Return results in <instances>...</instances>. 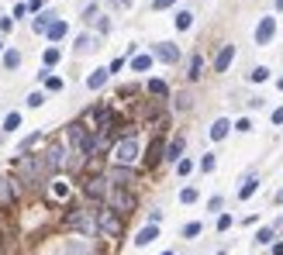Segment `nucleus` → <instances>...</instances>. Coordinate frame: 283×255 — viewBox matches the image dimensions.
<instances>
[{"mask_svg": "<svg viewBox=\"0 0 283 255\" xmlns=\"http://www.w3.org/2000/svg\"><path fill=\"white\" fill-rule=\"evenodd\" d=\"M155 238H159V224H145L139 235H135V245H139V249H145V245H152Z\"/></svg>", "mask_w": 283, "mask_h": 255, "instance_id": "4468645a", "label": "nucleus"}, {"mask_svg": "<svg viewBox=\"0 0 283 255\" xmlns=\"http://www.w3.org/2000/svg\"><path fill=\"white\" fill-rule=\"evenodd\" d=\"M42 63H45V69H52V65L59 63V49H45V56H42Z\"/></svg>", "mask_w": 283, "mask_h": 255, "instance_id": "7c9ffc66", "label": "nucleus"}, {"mask_svg": "<svg viewBox=\"0 0 283 255\" xmlns=\"http://www.w3.org/2000/svg\"><path fill=\"white\" fill-rule=\"evenodd\" d=\"M256 242H259V245H273V242H277V231H273V228H259Z\"/></svg>", "mask_w": 283, "mask_h": 255, "instance_id": "a878e982", "label": "nucleus"}, {"mask_svg": "<svg viewBox=\"0 0 283 255\" xmlns=\"http://www.w3.org/2000/svg\"><path fill=\"white\" fill-rule=\"evenodd\" d=\"M273 35H277V17H263L256 28V45H270Z\"/></svg>", "mask_w": 283, "mask_h": 255, "instance_id": "6e6552de", "label": "nucleus"}, {"mask_svg": "<svg viewBox=\"0 0 283 255\" xmlns=\"http://www.w3.org/2000/svg\"><path fill=\"white\" fill-rule=\"evenodd\" d=\"M107 69H111V72H121V69H125V59H114V63L107 65Z\"/></svg>", "mask_w": 283, "mask_h": 255, "instance_id": "37998d69", "label": "nucleus"}, {"mask_svg": "<svg viewBox=\"0 0 283 255\" xmlns=\"http://www.w3.org/2000/svg\"><path fill=\"white\" fill-rule=\"evenodd\" d=\"M228 228H231V214H221L217 217V231H228Z\"/></svg>", "mask_w": 283, "mask_h": 255, "instance_id": "58836bf2", "label": "nucleus"}, {"mask_svg": "<svg viewBox=\"0 0 283 255\" xmlns=\"http://www.w3.org/2000/svg\"><path fill=\"white\" fill-rule=\"evenodd\" d=\"M86 196L90 200H107V193H111V180L107 176H93V180H86Z\"/></svg>", "mask_w": 283, "mask_h": 255, "instance_id": "0eeeda50", "label": "nucleus"}, {"mask_svg": "<svg viewBox=\"0 0 283 255\" xmlns=\"http://www.w3.org/2000/svg\"><path fill=\"white\" fill-rule=\"evenodd\" d=\"M70 148L66 145H52L49 152H45V166H49V173H59V169H70Z\"/></svg>", "mask_w": 283, "mask_h": 255, "instance_id": "423d86ee", "label": "nucleus"}, {"mask_svg": "<svg viewBox=\"0 0 283 255\" xmlns=\"http://www.w3.org/2000/svg\"><path fill=\"white\" fill-rule=\"evenodd\" d=\"M173 3H176V0H155L152 10H166V7H173Z\"/></svg>", "mask_w": 283, "mask_h": 255, "instance_id": "a19ab883", "label": "nucleus"}, {"mask_svg": "<svg viewBox=\"0 0 283 255\" xmlns=\"http://www.w3.org/2000/svg\"><path fill=\"white\" fill-rule=\"evenodd\" d=\"M176 107H180V111H187V107H190V97H187V93H180V97H176Z\"/></svg>", "mask_w": 283, "mask_h": 255, "instance_id": "ea45409f", "label": "nucleus"}, {"mask_svg": "<svg viewBox=\"0 0 283 255\" xmlns=\"http://www.w3.org/2000/svg\"><path fill=\"white\" fill-rule=\"evenodd\" d=\"M256 190H259V176H249V180H245V187L238 190V200H249Z\"/></svg>", "mask_w": 283, "mask_h": 255, "instance_id": "6ab92c4d", "label": "nucleus"}, {"mask_svg": "<svg viewBox=\"0 0 283 255\" xmlns=\"http://www.w3.org/2000/svg\"><path fill=\"white\" fill-rule=\"evenodd\" d=\"M17 128H21V114H17V111H10V114L3 118V131H7V134H14Z\"/></svg>", "mask_w": 283, "mask_h": 255, "instance_id": "aec40b11", "label": "nucleus"}, {"mask_svg": "<svg viewBox=\"0 0 283 255\" xmlns=\"http://www.w3.org/2000/svg\"><path fill=\"white\" fill-rule=\"evenodd\" d=\"M231 63H235V45H221V52L214 56V72H228Z\"/></svg>", "mask_w": 283, "mask_h": 255, "instance_id": "9b49d317", "label": "nucleus"}, {"mask_svg": "<svg viewBox=\"0 0 283 255\" xmlns=\"http://www.w3.org/2000/svg\"><path fill=\"white\" fill-rule=\"evenodd\" d=\"M162 255H173V252H162Z\"/></svg>", "mask_w": 283, "mask_h": 255, "instance_id": "603ef678", "label": "nucleus"}, {"mask_svg": "<svg viewBox=\"0 0 283 255\" xmlns=\"http://www.w3.org/2000/svg\"><path fill=\"white\" fill-rule=\"evenodd\" d=\"M277 10H283V0H277Z\"/></svg>", "mask_w": 283, "mask_h": 255, "instance_id": "09e8293b", "label": "nucleus"}, {"mask_svg": "<svg viewBox=\"0 0 283 255\" xmlns=\"http://www.w3.org/2000/svg\"><path fill=\"white\" fill-rule=\"evenodd\" d=\"M183 148H187V138L176 134V138L166 145V159H169V162H180V159H183Z\"/></svg>", "mask_w": 283, "mask_h": 255, "instance_id": "ddd939ff", "label": "nucleus"}, {"mask_svg": "<svg viewBox=\"0 0 283 255\" xmlns=\"http://www.w3.org/2000/svg\"><path fill=\"white\" fill-rule=\"evenodd\" d=\"M38 141H42V131H35V134H28V138L21 141V155H24V152H31V148H35Z\"/></svg>", "mask_w": 283, "mask_h": 255, "instance_id": "c756f323", "label": "nucleus"}, {"mask_svg": "<svg viewBox=\"0 0 283 255\" xmlns=\"http://www.w3.org/2000/svg\"><path fill=\"white\" fill-rule=\"evenodd\" d=\"M277 86H280V90H283V79H280V83H277Z\"/></svg>", "mask_w": 283, "mask_h": 255, "instance_id": "3c124183", "label": "nucleus"}, {"mask_svg": "<svg viewBox=\"0 0 283 255\" xmlns=\"http://www.w3.org/2000/svg\"><path fill=\"white\" fill-rule=\"evenodd\" d=\"M187 76H190V79H201V76H204V59H201V56L190 59V72H187Z\"/></svg>", "mask_w": 283, "mask_h": 255, "instance_id": "b1692460", "label": "nucleus"}, {"mask_svg": "<svg viewBox=\"0 0 283 255\" xmlns=\"http://www.w3.org/2000/svg\"><path fill=\"white\" fill-rule=\"evenodd\" d=\"M152 56L162 59V63H176V59H180V49H176L173 42H159V45L152 49Z\"/></svg>", "mask_w": 283, "mask_h": 255, "instance_id": "f8f14e48", "label": "nucleus"}, {"mask_svg": "<svg viewBox=\"0 0 283 255\" xmlns=\"http://www.w3.org/2000/svg\"><path fill=\"white\" fill-rule=\"evenodd\" d=\"M180 200H183V203H194V200H197V190H194V187H187V190L180 193Z\"/></svg>", "mask_w": 283, "mask_h": 255, "instance_id": "4c0bfd02", "label": "nucleus"}, {"mask_svg": "<svg viewBox=\"0 0 283 255\" xmlns=\"http://www.w3.org/2000/svg\"><path fill=\"white\" fill-rule=\"evenodd\" d=\"M52 21H56V14H49V10H45V14H38V17L31 21V28H35L38 35H45V31L52 28Z\"/></svg>", "mask_w": 283, "mask_h": 255, "instance_id": "f3484780", "label": "nucleus"}, {"mask_svg": "<svg viewBox=\"0 0 283 255\" xmlns=\"http://www.w3.org/2000/svg\"><path fill=\"white\" fill-rule=\"evenodd\" d=\"M70 183H66V180H56V183H52V196H56V200H66V196H70Z\"/></svg>", "mask_w": 283, "mask_h": 255, "instance_id": "412c9836", "label": "nucleus"}, {"mask_svg": "<svg viewBox=\"0 0 283 255\" xmlns=\"http://www.w3.org/2000/svg\"><path fill=\"white\" fill-rule=\"evenodd\" d=\"M152 59H155V56H135V59H132V69H135V72H145V69H152Z\"/></svg>", "mask_w": 283, "mask_h": 255, "instance_id": "5701e85b", "label": "nucleus"}, {"mask_svg": "<svg viewBox=\"0 0 283 255\" xmlns=\"http://www.w3.org/2000/svg\"><path fill=\"white\" fill-rule=\"evenodd\" d=\"M162 159H166V145H162V138H155V141L148 145V152H145V166H148V169H155Z\"/></svg>", "mask_w": 283, "mask_h": 255, "instance_id": "9d476101", "label": "nucleus"}, {"mask_svg": "<svg viewBox=\"0 0 283 255\" xmlns=\"http://www.w3.org/2000/svg\"><path fill=\"white\" fill-rule=\"evenodd\" d=\"M66 228L79 231V235H93V231H97V217H93V210L76 207V210H70V214H66Z\"/></svg>", "mask_w": 283, "mask_h": 255, "instance_id": "7ed1b4c3", "label": "nucleus"}, {"mask_svg": "<svg viewBox=\"0 0 283 255\" xmlns=\"http://www.w3.org/2000/svg\"><path fill=\"white\" fill-rule=\"evenodd\" d=\"M235 131L249 134V131H252V121H249V118H238V121H235Z\"/></svg>", "mask_w": 283, "mask_h": 255, "instance_id": "f704fd0d", "label": "nucleus"}, {"mask_svg": "<svg viewBox=\"0 0 283 255\" xmlns=\"http://www.w3.org/2000/svg\"><path fill=\"white\" fill-rule=\"evenodd\" d=\"M97 231H104V235L118 238V235H121V214H118V210H111V207L97 210Z\"/></svg>", "mask_w": 283, "mask_h": 255, "instance_id": "39448f33", "label": "nucleus"}, {"mask_svg": "<svg viewBox=\"0 0 283 255\" xmlns=\"http://www.w3.org/2000/svg\"><path fill=\"white\" fill-rule=\"evenodd\" d=\"M214 166H217L214 155H204V159H201V169H204V173H214Z\"/></svg>", "mask_w": 283, "mask_h": 255, "instance_id": "c9c22d12", "label": "nucleus"}, {"mask_svg": "<svg viewBox=\"0 0 283 255\" xmlns=\"http://www.w3.org/2000/svg\"><path fill=\"white\" fill-rule=\"evenodd\" d=\"M190 169H194V162H190V159H180V162H176V173H180V176H187Z\"/></svg>", "mask_w": 283, "mask_h": 255, "instance_id": "e433bc0d", "label": "nucleus"}, {"mask_svg": "<svg viewBox=\"0 0 283 255\" xmlns=\"http://www.w3.org/2000/svg\"><path fill=\"white\" fill-rule=\"evenodd\" d=\"M273 255H283V242H273Z\"/></svg>", "mask_w": 283, "mask_h": 255, "instance_id": "49530a36", "label": "nucleus"}, {"mask_svg": "<svg viewBox=\"0 0 283 255\" xmlns=\"http://www.w3.org/2000/svg\"><path fill=\"white\" fill-rule=\"evenodd\" d=\"M42 104H45V93H42V90L28 93V107H42Z\"/></svg>", "mask_w": 283, "mask_h": 255, "instance_id": "2f4dec72", "label": "nucleus"}, {"mask_svg": "<svg viewBox=\"0 0 283 255\" xmlns=\"http://www.w3.org/2000/svg\"><path fill=\"white\" fill-rule=\"evenodd\" d=\"M90 49H97V42H93L90 35H79V38H76V52H90Z\"/></svg>", "mask_w": 283, "mask_h": 255, "instance_id": "cd10ccee", "label": "nucleus"}, {"mask_svg": "<svg viewBox=\"0 0 283 255\" xmlns=\"http://www.w3.org/2000/svg\"><path fill=\"white\" fill-rule=\"evenodd\" d=\"M228 131H231V121H228V118H217L208 134H211V141H221V138H228Z\"/></svg>", "mask_w": 283, "mask_h": 255, "instance_id": "2eb2a0df", "label": "nucleus"}, {"mask_svg": "<svg viewBox=\"0 0 283 255\" xmlns=\"http://www.w3.org/2000/svg\"><path fill=\"white\" fill-rule=\"evenodd\" d=\"M273 125H283V107H277V111H273Z\"/></svg>", "mask_w": 283, "mask_h": 255, "instance_id": "c03bdc74", "label": "nucleus"}, {"mask_svg": "<svg viewBox=\"0 0 283 255\" xmlns=\"http://www.w3.org/2000/svg\"><path fill=\"white\" fill-rule=\"evenodd\" d=\"M42 3H45V0H28V7H31V10H42Z\"/></svg>", "mask_w": 283, "mask_h": 255, "instance_id": "a18cd8bd", "label": "nucleus"}, {"mask_svg": "<svg viewBox=\"0 0 283 255\" xmlns=\"http://www.w3.org/2000/svg\"><path fill=\"white\" fill-rule=\"evenodd\" d=\"M197 235H201V224H197V221H190V224L183 228V238H197Z\"/></svg>", "mask_w": 283, "mask_h": 255, "instance_id": "72a5a7b5", "label": "nucleus"}, {"mask_svg": "<svg viewBox=\"0 0 283 255\" xmlns=\"http://www.w3.org/2000/svg\"><path fill=\"white\" fill-rule=\"evenodd\" d=\"M0 200H10V183L0 180Z\"/></svg>", "mask_w": 283, "mask_h": 255, "instance_id": "79ce46f5", "label": "nucleus"}, {"mask_svg": "<svg viewBox=\"0 0 283 255\" xmlns=\"http://www.w3.org/2000/svg\"><path fill=\"white\" fill-rule=\"evenodd\" d=\"M142 155V145L135 134H125V138H118L114 141V148H111V159H114V166H135Z\"/></svg>", "mask_w": 283, "mask_h": 255, "instance_id": "f03ea898", "label": "nucleus"}, {"mask_svg": "<svg viewBox=\"0 0 283 255\" xmlns=\"http://www.w3.org/2000/svg\"><path fill=\"white\" fill-rule=\"evenodd\" d=\"M277 203H283V190H280V193H277Z\"/></svg>", "mask_w": 283, "mask_h": 255, "instance_id": "de8ad7c7", "label": "nucleus"}, {"mask_svg": "<svg viewBox=\"0 0 283 255\" xmlns=\"http://www.w3.org/2000/svg\"><path fill=\"white\" fill-rule=\"evenodd\" d=\"M107 180H111V187H132L135 183V173H132V166H114Z\"/></svg>", "mask_w": 283, "mask_h": 255, "instance_id": "1a4fd4ad", "label": "nucleus"}, {"mask_svg": "<svg viewBox=\"0 0 283 255\" xmlns=\"http://www.w3.org/2000/svg\"><path fill=\"white\" fill-rule=\"evenodd\" d=\"M3 65H7V69H17V65H21V52H17V49L3 52Z\"/></svg>", "mask_w": 283, "mask_h": 255, "instance_id": "bb28decb", "label": "nucleus"}, {"mask_svg": "<svg viewBox=\"0 0 283 255\" xmlns=\"http://www.w3.org/2000/svg\"><path fill=\"white\" fill-rule=\"evenodd\" d=\"M107 76H111V69H93V72L86 76V86H90V90H100V86L107 83Z\"/></svg>", "mask_w": 283, "mask_h": 255, "instance_id": "dca6fc26", "label": "nucleus"}, {"mask_svg": "<svg viewBox=\"0 0 283 255\" xmlns=\"http://www.w3.org/2000/svg\"><path fill=\"white\" fill-rule=\"evenodd\" d=\"M0 56H3V42H0Z\"/></svg>", "mask_w": 283, "mask_h": 255, "instance_id": "8fccbe9b", "label": "nucleus"}, {"mask_svg": "<svg viewBox=\"0 0 283 255\" xmlns=\"http://www.w3.org/2000/svg\"><path fill=\"white\" fill-rule=\"evenodd\" d=\"M148 93H152V97H169V86H166L162 79H148Z\"/></svg>", "mask_w": 283, "mask_h": 255, "instance_id": "4be33fe9", "label": "nucleus"}, {"mask_svg": "<svg viewBox=\"0 0 283 255\" xmlns=\"http://www.w3.org/2000/svg\"><path fill=\"white\" fill-rule=\"evenodd\" d=\"M45 90H52V93L63 90V79H59V76H45Z\"/></svg>", "mask_w": 283, "mask_h": 255, "instance_id": "473e14b6", "label": "nucleus"}, {"mask_svg": "<svg viewBox=\"0 0 283 255\" xmlns=\"http://www.w3.org/2000/svg\"><path fill=\"white\" fill-rule=\"evenodd\" d=\"M190 24H194V14H190V10H180V14H176V31H187Z\"/></svg>", "mask_w": 283, "mask_h": 255, "instance_id": "393cba45", "label": "nucleus"}, {"mask_svg": "<svg viewBox=\"0 0 283 255\" xmlns=\"http://www.w3.org/2000/svg\"><path fill=\"white\" fill-rule=\"evenodd\" d=\"M107 207L118 210V214L125 217V214L135 210V193H128V187H111V193H107Z\"/></svg>", "mask_w": 283, "mask_h": 255, "instance_id": "20e7f679", "label": "nucleus"}, {"mask_svg": "<svg viewBox=\"0 0 283 255\" xmlns=\"http://www.w3.org/2000/svg\"><path fill=\"white\" fill-rule=\"evenodd\" d=\"M66 31H70V24H66V21H52V28H49L45 35H49V42H63V38H66Z\"/></svg>", "mask_w": 283, "mask_h": 255, "instance_id": "a211bd4d", "label": "nucleus"}, {"mask_svg": "<svg viewBox=\"0 0 283 255\" xmlns=\"http://www.w3.org/2000/svg\"><path fill=\"white\" fill-rule=\"evenodd\" d=\"M249 79H252V83H266V79H270V69H266V65H256V69L249 72Z\"/></svg>", "mask_w": 283, "mask_h": 255, "instance_id": "c85d7f7f", "label": "nucleus"}, {"mask_svg": "<svg viewBox=\"0 0 283 255\" xmlns=\"http://www.w3.org/2000/svg\"><path fill=\"white\" fill-rule=\"evenodd\" d=\"M66 141L76 155H93V131L83 125V121H72L66 125Z\"/></svg>", "mask_w": 283, "mask_h": 255, "instance_id": "f257e3e1", "label": "nucleus"}]
</instances>
